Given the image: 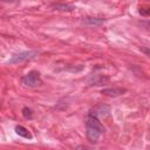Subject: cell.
Instances as JSON below:
<instances>
[{"instance_id": "8", "label": "cell", "mask_w": 150, "mask_h": 150, "mask_svg": "<svg viewBox=\"0 0 150 150\" xmlns=\"http://www.w3.org/2000/svg\"><path fill=\"white\" fill-rule=\"evenodd\" d=\"M22 115H23V117L27 118V120H32V118H33V111H32V109L28 108V107H25V108L22 109Z\"/></svg>"}, {"instance_id": "2", "label": "cell", "mask_w": 150, "mask_h": 150, "mask_svg": "<svg viewBox=\"0 0 150 150\" xmlns=\"http://www.w3.org/2000/svg\"><path fill=\"white\" fill-rule=\"evenodd\" d=\"M21 83H22L25 87L35 88V87H39V86L42 84V79H41V75H40L39 71L32 70V71L27 73V74L22 77Z\"/></svg>"}, {"instance_id": "4", "label": "cell", "mask_w": 150, "mask_h": 150, "mask_svg": "<svg viewBox=\"0 0 150 150\" xmlns=\"http://www.w3.org/2000/svg\"><path fill=\"white\" fill-rule=\"evenodd\" d=\"M125 91H127V89H124V88H105V89L101 90V94H104L108 96H120Z\"/></svg>"}, {"instance_id": "7", "label": "cell", "mask_w": 150, "mask_h": 150, "mask_svg": "<svg viewBox=\"0 0 150 150\" xmlns=\"http://www.w3.org/2000/svg\"><path fill=\"white\" fill-rule=\"evenodd\" d=\"M52 6L59 11H73L74 9V6L70 4H53Z\"/></svg>"}, {"instance_id": "3", "label": "cell", "mask_w": 150, "mask_h": 150, "mask_svg": "<svg viewBox=\"0 0 150 150\" xmlns=\"http://www.w3.org/2000/svg\"><path fill=\"white\" fill-rule=\"evenodd\" d=\"M36 55H38V53L34 52V50H25V52H21V53H19V54H14V55L11 57L9 63H12V64L21 63V62H23V61L34 59Z\"/></svg>"}, {"instance_id": "6", "label": "cell", "mask_w": 150, "mask_h": 150, "mask_svg": "<svg viewBox=\"0 0 150 150\" xmlns=\"http://www.w3.org/2000/svg\"><path fill=\"white\" fill-rule=\"evenodd\" d=\"M15 132H16L19 136L23 137V138H28V139H32V138H33V136H32V134L29 132V130H28L27 128H25L23 125H16V127H15Z\"/></svg>"}, {"instance_id": "1", "label": "cell", "mask_w": 150, "mask_h": 150, "mask_svg": "<svg viewBox=\"0 0 150 150\" xmlns=\"http://www.w3.org/2000/svg\"><path fill=\"white\" fill-rule=\"evenodd\" d=\"M86 128L88 129H94L96 131H98L100 134H103L104 132V127L103 124L100 122L98 120V116L97 114L94 111V110H90L87 116H86Z\"/></svg>"}, {"instance_id": "5", "label": "cell", "mask_w": 150, "mask_h": 150, "mask_svg": "<svg viewBox=\"0 0 150 150\" xmlns=\"http://www.w3.org/2000/svg\"><path fill=\"white\" fill-rule=\"evenodd\" d=\"M82 22L88 25V26H100V25L104 23L105 20L102 18H84L82 20Z\"/></svg>"}, {"instance_id": "9", "label": "cell", "mask_w": 150, "mask_h": 150, "mask_svg": "<svg viewBox=\"0 0 150 150\" xmlns=\"http://www.w3.org/2000/svg\"><path fill=\"white\" fill-rule=\"evenodd\" d=\"M75 150H91V149L86 148V146H83V145H79V146H76V149H75Z\"/></svg>"}]
</instances>
